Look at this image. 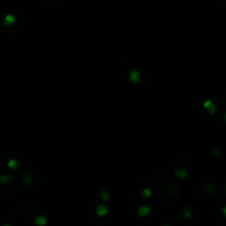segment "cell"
<instances>
[{
    "label": "cell",
    "instance_id": "cell-1",
    "mask_svg": "<svg viewBox=\"0 0 226 226\" xmlns=\"http://www.w3.org/2000/svg\"><path fill=\"white\" fill-rule=\"evenodd\" d=\"M149 212H150V208L148 206H141V207H139V208H138V214L140 216L148 215V214H149Z\"/></svg>",
    "mask_w": 226,
    "mask_h": 226
},
{
    "label": "cell",
    "instance_id": "cell-2",
    "mask_svg": "<svg viewBox=\"0 0 226 226\" xmlns=\"http://www.w3.org/2000/svg\"><path fill=\"white\" fill-rule=\"evenodd\" d=\"M129 78H130L131 82H138L139 81V73L138 71L134 70V71L130 72V75H129Z\"/></svg>",
    "mask_w": 226,
    "mask_h": 226
},
{
    "label": "cell",
    "instance_id": "cell-3",
    "mask_svg": "<svg viewBox=\"0 0 226 226\" xmlns=\"http://www.w3.org/2000/svg\"><path fill=\"white\" fill-rule=\"evenodd\" d=\"M96 211H97V214L99 216H104L105 214L107 213V208L105 206H103V205H99V206H97V208H96Z\"/></svg>",
    "mask_w": 226,
    "mask_h": 226
},
{
    "label": "cell",
    "instance_id": "cell-4",
    "mask_svg": "<svg viewBox=\"0 0 226 226\" xmlns=\"http://www.w3.org/2000/svg\"><path fill=\"white\" fill-rule=\"evenodd\" d=\"M13 21H14V17L7 16L6 17V19H5V24L9 25V24H11V23H13Z\"/></svg>",
    "mask_w": 226,
    "mask_h": 226
},
{
    "label": "cell",
    "instance_id": "cell-5",
    "mask_svg": "<svg viewBox=\"0 0 226 226\" xmlns=\"http://www.w3.org/2000/svg\"><path fill=\"white\" fill-rule=\"evenodd\" d=\"M177 177H180V178H185L186 175H188V173H186V171H184V170H178V171H175L174 173Z\"/></svg>",
    "mask_w": 226,
    "mask_h": 226
},
{
    "label": "cell",
    "instance_id": "cell-6",
    "mask_svg": "<svg viewBox=\"0 0 226 226\" xmlns=\"http://www.w3.org/2000/svg\"><path fill=\"white\" fill-rule=\"evenodd\" d=\"M36 223L38 224V225H44V224H45V218H44L43 216H39V217H36Z\"/></svg>",
    "mask_w": 226,
    "mask_h": 226
},
{
    "label": "cell",
    "instance_id": "cell-7",
    "mask_svg": "<svg viewBox=\"0 0 226 226\" xmlns=\"http://www.w3.org/2000/svg\"><path fill=\"white\" fill-rule=\"evenodd\" d=\"M17 164H18V162H17L16 160H10L9 161V167H10V168H16Z\"/></svg>",
    "mask_w": 226,
    "mask_h": 226
},
{
    "label": "cell",
    "instance_id": "cell-8",
    "mask_svg": "<svg viewBox=\"0 0 226 226\" xmlns=\"http://www.w3.org/2000/svg\"><path fill=\"white\" fill-rule=\"evenodd\" d=\"M150 194H151L150 190H144V191H143V195H144V196H150Z\"/></svg>",
    "mask_w": 226,
    "mask_h": 226
},
{
    "label": "cell",
    "instance_id": "cell-9",
    "mask_svg": "<svg viewBox=\"0 0 226 226\" xmlns=\"http://www.w3.org/2000/svg\"><path fill=\"white\" fill-rule=\"evenodd\" d=\"M101 197H104V199H105V201H107V200H108V195H107L105 192H101Z\"/></svg>",
    "mask_w": 226,
    "mask_h": 226
},
{
    "label": "cell",
    "instance_id": "cell-10",
    "mask_svg": "<svg viewBox=\"0 0 226 226\" xmlns=\"http://www.w3.org/2000/svg\"><path fill=\"white\" fill-rule=\"evenodd\" d=\"M9 179H10V178H9V177H1V180H2L3 182H8V181H9Z\"/></svg>",
    "mask_w": 226,
    "mask_h": 226
}]
</instances>
